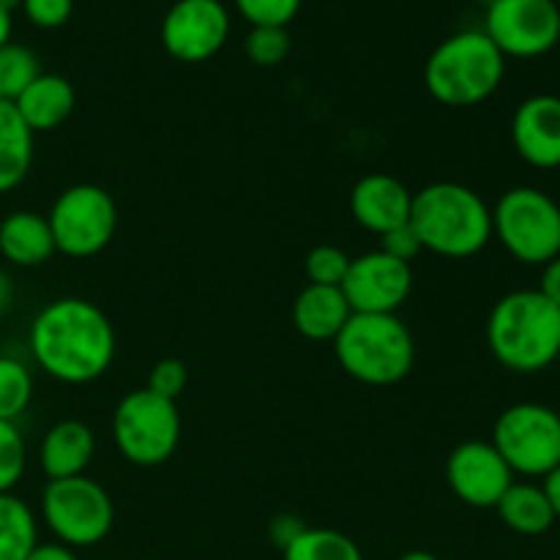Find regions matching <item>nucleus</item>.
Returning a JSON list of instances; mask_svg holds the SVG:
<instances>
[{
	"mask_svg": "<svg viewBox=\"0 0 560 560\" xmlns=\"http://www.w3.org/2000/svg\"><path fill=\"white\" fill-rule=\"evenodd\" d=\"M27 345L38 370L60 383L82 386L113 366L115 328L93 301L58 299L33 317Z\"/></svg>",
	"mask_w": 560,
	"mask_h": 560,
	"instance_id": "nucleus-1",
	"label": "nucleus"
},
{
	"mask_svg": "<svg viewBox=\"0 0 560 560\" xmlns=\"http://www.w3.org/2000/svg\"><path fill=\"white\" fill-rule=\"evenodd\" d=\"M410 228L424 252L468 260L492 241V208L470 186L438 180L413 195Z\"/></svg>",
	"mask_w": 560,
	"mask_h": 560,
	"instance_id": "nucleus-2",
	"label": "nucleus"
},
{
	"mask_svg": "<svg viewBox=\"0 0 560 560\" xmlns=\"http://www.w3.org/2000/svg\"><path fill=\"white\" fill-rule=\"evenodd\" d=\"M487 345L506 370L520 375L547 370L560 355V310L539 290H514L492 306Z\"/></svg>",
	"mask_w": 560,
	"mask_h": 560,
	"instance_id": "nucleus-3",
	"label": "nucleus"
},
{
	"mask_svg": "<svg viewBox=\"0 0 560 560\" xmlns=\"http://www.w3.org/2000/svg\"><path fill=\"white\" fill-rule=\"evenodd\" d=\"M506 58L485 31L443 38L424 63V85L443 107H476L501 88Z\"/></svg>",
	"mask_w": 560,
	"mask_h": 560,
	"instance_id": "nucleus-4",
	"label": "nucleus"
},
{
	"mask_svg": "<svg viewBox=\"0 0 560 560\" xmlns=\"http://www.w3.org/2000/svg\"><path fill=\"white\" fill-rule=\"evenodd\" d=\"M334 355L353 381L366 386H394L413 370L416 342L397 315L353 312L334 339Z\"/></svg>",
	"mask_w": 560,
	"mask_h": 560,
	"instance_id": "nucleus-5",
	"label": "nucleus"
},
{
	"mask_svg": "<svg viewBox=\"0 0 560 560\" xmlns=\"http://www.w3.org/2000/svg\"><path fill=\"white\" fill-rule=\"evenodd\" d=\"M492 238L525 266L560 255V206L534 186H514L492 208Z\"/></svg>",
	"mask_w": 560,
	"mask_h": 560,
	"instance_id": "nucleus-6",
	"label": "nucleus"
},
{
	"mask_svg": "<svg viewBox=\"0 0 560 560\" xmlns=\"http://www.w3.org/2000/svg\"><path fill=\"white\" fill-rule=\"evenodd\" d=\"M113 441L126 463L140 468L164 465L180 443L178 405L151 388H135L115 408Z\"/></svg>",
	"mask_w": 560,
	"mask_h": 560,
	"instance_id": "nucleus-7",
	"label": "nucleus"
},
{
	"mask_svg": "<svg viewBox=\"0 0 560 560\" xmlns=\"http://www.w3.org/2000/svg\"><path fill=\"white\" fill-rule=\"evenodd\" d=\"M42 517L66 547H93L109 536L115 506L109 492L91 476L55 479L42 492Z\"/></svg>",
	"mask_w": 560,
	"mask_h": 560,
	"instance_id": "nucleus-8",
	"label": "nucleus"
},
{
	"mask_svg": "<svg viewBox=\"0 0 560 560\" xmlns=\"http://www.w3.org/2000/svg\"><path fill=\"white\" fill-rule=\"evenodd\" d=\"M55 249L74 260H88L109 246L118 230L113 195L96 184H77L60 191L47 213Z\"/></svg>",
	"mask_w": 560,
	"mask_h": 560,
	"instance_id": "nucleus-9",
	"label": "nucleus"
},
{
	"mask_svg": "<svg viewBox=\"0 0 560 560\" xmlns=\"http://www.w3.org/2000/svg\"><path fill=\"white\" fill-rule=\"evenodd\" d=\"M490 443L512 474L541 479L560 465V416L539 402L512 405L498 416Z\"/></svg>",
	"mask_w": 560,
	"mask_h": 560,
	"instance_id": "nucleus-10",
	"label": "nucleus"
},
{
	"mask_svg": "<svg viewBox=\"0 0 560 560\" xmlns=\"http://www.w3.org/2000/svg\"><path fill=\"white\" fill-rule=\"evenodd\" d=\"M485 33L503 58H541L560 42L556 0H490Z\"/></svg>",
	"mask_w": 560,
	"mask_h": 560,
	"instance_id": "nucleus-11",
	"label": "nucleus"
},
{
	"mask_svg": "<svg viewBox=\"0 0 560 560\" xmlns=\"http://www.w3.org/2000/svg\"><path fill=\"white\" fill-rule=\"evenodd\" d=\"M162 47L180 63H206L230 36V11L222 0H175L162 20Z\"/></svg>",
	"mask_w": 560,
	"mask_h": 560,
	"instance_id": "nucleus-12",
	"label": "nucleus"
},
{
	"mask_svg": "<svg viewBox=\"0 0 560 560\" xmlns=\"http://www.w3.org/2000/svg\"><path fill=\"white\" fill-rule=\"evenodd\" d=\"M339 290L359 315H397L413 293V268L381 249L366 252L350 260L348 277Z\"/></svg>",
	"mask_w": 560,
	"mask_h": 560,
	"instance_id": "nucleus-13",
	"label": "nucleus"
},
{
	"mask_svg": "<svg viewBox=\"0 0 560 560\" xmlns=\"http://www.w3.org/2000/svg\"><path fill=\"white\" fill-rule=\"evenodd\" d=\"M446 481L465 506L495 509L514 474L490 441H465L448 454Z\"/></svg>",
	"mask_w": 560,
	"mask_h": 560,
	"instance_id": "nucleus-14",
	"label": "nucleus"
},
{
	"mask_svg": "<svg viewBox=\"0 0 560 560\" xmlns=\"http://www.w3.org/2000/svg\"><path fill=\"white\" fill-rule=\"evenodd\" d=\"M514 151L539 170L560 167V98L536 93L525 98L512 118Z\"/></svg>",
	"mask_w": 560,
	"mask_h": 560,
	"instance_id": "nucleus-15",
	"label": "nucleus"
},
{
	"mask_svg": "<svg viewBox=\"0 0 560 560\" xmlns=\"http://www.w3.org/2000/svg\"><path fill=\"white\" fill-rule=\"evenodd\" d=\"M410 206H413V191L388 173L364 175L355 180L350 191V213L361 228L375 233L377 238L388 230L408 224Z\"/></svg>",
	"mask_w": 560,
	"mask_h": 560,
	"instance_id": "nucleus-16",
	"label": "nucleus"
},
{
	"mask_svg": "<svg viewBox=\"0 0 560 560\" xmlns=\"http://www.w3.org/2000/svg\"><path fill=\"white\" fill-rule=\"evenodd\" d=\"M96 454V435L88 424L77 419H63L52 424L38 448V463L49 481L82 476Z\"/></svg>",
	"mask_w": 560,
	"mask_h": 560,
	"instance_id": "nucleus-17",
	"label": "nucleus"
},
{
	"mask_svg": "<svg viewBox=\"0 0 560 560\" xmlns=\"http://www.w3.org/2000/svg\"><path fill=\"white\" fill-rule=\"evenodd\" d=\"M348 299L339 288H323V284H306L293 301V326L295 331L312 342H334L345 323L350 320Z\"/></svg>",
	"mask_w": 560,
	"mask_h": 560,
	"instance_id": "nucleus-18",
	"label": "nucleus"
},
{
	"mask_svg": "<svg viewBox=\"0 0 560 560\" xmlns=\"http://www.w3.org/2000/svg\"><path fill=\"white\" fill-rule=\"evenodd\" d=\"M16 113L25 120L33 135L58 129L60 124L71 118L77 107V91L66 77L60 74H38L14 102Z\"/></svg>",
	"mask_w": 560,
	"mask_h": 560,
	"instance_id": "nucleus-19",
	"label": "nucleus"
},
{
	"mask_svg": "<svg viewBox=\"0 0 560 560\" xmlns=\"http://www.w3.org/2000/svg\"><path fill=\"white\" fill-rule=\"evenodd\" d=\"M55 238L47 217L36 211H14L0 222V255L20 268L44 266L55 255Z\"/></svg>",
	"mask_w": 560,
	"mask_h": 560,
	"instance_id": "nucleus-20",
	"label": "nucleus"
},
{
	"mask_svg": "<svg viewBox=\"0 0 560 560\" xmlns=\"http://www.w3.org/2000/svg\"><path fill=\"white\" fill-rule=\"evenodd\" d=\"M495 509L503 525L520 536H541L556 523V514H552V506L541 485H530V481H514L503 492Z\"/></svg>",
	"mask_w": 560,
	"mask_h": 560,
	"instance_id": "nucleus-21",
	"label": "nucleus"
},
{
	"mask_svg": "<svg viewBox=\"0 0 560 560\" xmlns=\"http://www.w3.org/2000/svg\"><path fill=\"white\" fill-rule=\"evenodd\" d=\"M33 137L14 104L0 102V195L16 189L31 173Z\"/></svg>",
	"mask_w": 560,
	"mask_h": 560,
	"instance_id": "nucleus-22",
	"label": "nucleus"
},
{
	"mask_svg": "<svg viewBox=\"0 0 560 560\" xmlns=\"http://www.w3.org/2000/svg\"><path fill=\"white\" fill-rule=\"evenodd\" d=\"M38 545L36 514L22 498L0 495V560H25Z\"/></svg>",
	"mask_w": 560,
	"mask_h": 560,
	"instance_id": "nucleus-23",
	"label": "nucleus"
},
{
	"mask_svg": "<svg viewBox=\"0 0 560 560\" xmlns=\"http://www.w3.org/2000/svg\"><path fill=\"white\" fill-rule=\"evenodd\" d=\"M284 560H364L359 545L342 530L304 528V534L282 550Z\"/></svg>",
	"mask_w": 560,
	"mask_h": 560,
	"instance_id": "nucleus-24",
	"label": "nucleus"
},
{
	"mask_svg": "<svg viewBox=\"0 0 560 560\" xmlns=\"http://www.w3.org/2000/svg\"><path fill=\"white\" fill-rule=\"evenodd\" d=\"M38 74H42V66L31 47L16 42L0 47V102L14 104Z\"/></svg>",
	"mask_w": 560,
	"mask_h": 560,
	"instance_id": "nucleus-25",
	"label": "nucleus"
},
{
	"mask_svg": "<svg viewBox=\"0 0 560 560\" xmlns=\"http://www.w3.org/2000/svg\"><path fill=\"white\" fill-rule=\"evenodd\" d=\"M33 399V377L14 355H0V421H16Z\"/></svg>",
	"mask_w": 560,
	"mask_h": 560,
	"instance_id": "nucleus-26",
	"label": "nucleus"
},
{
	"mask_svg": "<svg viewBox=\"0 0 560 560\" xmlns=\"http://www.w3.org/2000/svg\"><path fill=\"white\" fill-rule=\"evenodd\" d=\"M27 465L25 438L16 421H0V495L20 485Z\"/></svg>",
	"mask_w": 560,
	"mask_h": 560,
	"instance_id": "nucleus-27",
	"label": "nucleus"
},
{
	"mask_svg": "<svg viewBox=\"0 0 560 560\" xmlns=\"http://www.w3.org/2000/svg\"><path fill=\"white\" fill-rule=\"evenodd\" d=\"M246 58L255 66H262V69H271V66H279L288 60L290 55V36L288 27H252L246 33L244 42Z\"/></svg>",
	"mask_w": 560,
	"mask_h": 560,
	"instance_id": "nucleus-28",
	"label": "nucleus"
},
{
	"mask_svg": "<svg viewBox=\"0 0 560 560\" xmlns=\"http://www.w3.org/2000/svg\"><path fill=\"white\" fill-rule=\"evenodd\" d=\"M353 257L334 244H320L306 255L304 271L310 284H323V288H339L348 277V268Z\"/></svg>",
	"mask_w": 560,
	"mask_h": 560,
	"instance_id": "nucleus-29",
	"label": "nucleus"
},
{
	"mask_svg": "<svg viewBox=\"0 0 560 560\" xmlns=\"http://www.w3.org/2000/svg\"><path fill=\"white\" fill-rule=\"evenodd\" d=\"M235 9L252 27H288L301 11V0H235Z\"/></svg>",
	"mask_w": 560,
	"mask_h": 560,
	"instance_id": "nucleus-30",
	"label": "nucleus"
},
{
	"mask_svg": "<svg viewBox=\"0 0 560 560\" xmlns=\"http://www.w3.org/2000/svg\"><path fill=\"white\" fill-rule=\"evenodd\" d=\"M189 386V370L180 359H162L153 364L151 375H148V386L153 394L164 399H178L184 388Z\"/></svg>",
	"mask_w": 560,
	"mask_h": 560,
	"instance_id": "nucleus-31",
	"label": "nucleus"
},
{
	"mask_svg": "<svg viewBox=\"0 0 560 560\" xmlns=\"http://www.w3.org/2000/svg\"><path fill=\"white\" fill-rule=\"evenodd\" d=\"M20 9L25 11L31 25L42 27V31H55L71 20L74 0H22Z\"/></svg>",
	"mask_w": 560,
	"mask_h": 560,
	"instance_id": "nucleus-32",
	"label": "nucleus"
},
{
	"mask_svg": "<svg viewBox=\"0 0 560 560\" xmlns=\"http://www.w3.org/2000/svg\"><path fill=\"white\" fill-rule=\"evenodd\" d=\"M381 252H386L388 257H394V260H402V262H413L416 257L424 252V246H421L419 235H416V230L408 224H402V228H394L388 230L386 235H381Z\"/></svg>",
	"mask_w": 560,
	"mask_h": 560,
	"instance_id": "nucleus-33",
	"label": "nucleus"
},
{
	"mask_svg": "<svg viewBox=\"0 0 560 560\" xmlns=\"http://www.w3.org/2000/svg\"><path fill=\"white\" fill-rule=\"evenodd\" d=\"M304 520L295 517V514H277V517L271 520V525H268V539H271V545L279 547V550H288V547L304 534Z\"/></svg>",
	"mask_w": 560,
	"mask_h": 560,
	"instance_id": "nucleus-34",
	"label": "nucleus"
},
{
	"mask_svg": "<svg viewBox=\"0 0 560 560\" xmlns=\"http://www.w3.org/2000/svg\"><path fill=\"white\" fill-rule=\"evenodd\" d=\"M539 293L560 310V255L556 257V260L547 262V266H541Z\"/></svg>",
	"mask_w": 560,
	"mask_h": 560,
	"instance_id": "nucleus-35",
	"label": "nucleus"
},
{
	"mask_svg": "<svg viewBox=\"0 0 560 560\" xmlns=\"http://www.w3.org/2000/svg\"><path fill=\"white\" fill-rule=\"evenodd\" d=\"M25 560H77L74 550L66 545H60V541H52V545H36L31 550V556Z\"/></svg>",
	"mask_w": 560,
	"mask_h": 560,
	"instance_id": "nucleus-36",
	"label": "nucleus"
},
{
	"mask_svg": "<svg viewBox=\"0 0 560 560\" xmlns=\"http://www.w3.org/2000/svg\"><path fill=\"white\" fill-rule=\"evenodd\" d=\"M541 490H545L547 501H550L556 520H560V465L547 476H541Z\"/></svg>",
	"mask_w": 560,
	"mask_h": 560,
	"instance_id": "nucleus-37",
	"label": "nucleus"
},
{
	"mask_svg": "<svg viewBox=\"0 0 560 560\" xmlns=\"http://www.w3.org/2000/svg\"><path fill=\"white\" fill-rule=\"evenodd\" d=\"M11 304H14V284H11L9 273L0 268V317L11 310Z\"/></svg>",
	"mask_w": 560,
	"mask_h": 560,
	"instance_id": "nucleus-38",
	"label": "nucleus"
},
{
	"mask_svg": "<svg viewBox=\"0 0 560 560\" xmlns=\"http://www.w3.org/2000/svg\"><path fill=\"white\" fill-rule=\"evenodd\" d=\"M11 27H14V14L0 5V47L11 42Z\"/></svg>",
	"mask_w": 560,
	"mask_h": 560,
	"instance_id": "nucleus-39",
	"label": "nucleus"
},
{
	"mask_svg": "<svg viewBox=\"0 0 560 560\" xmlns=\"http://www.w3.org/2000/svg\"><path fill=\"white\" fill-rule=\"evenodd\" d=\"M397 560H441V558L432 556V552H427V550H413V552H405V556Z\"/></svg>",
	"mask_w": 560,
	"mask_h": 560,
	"instance_id": "nucleus-40",
	"label": "nucleus"
}]
</instances>
